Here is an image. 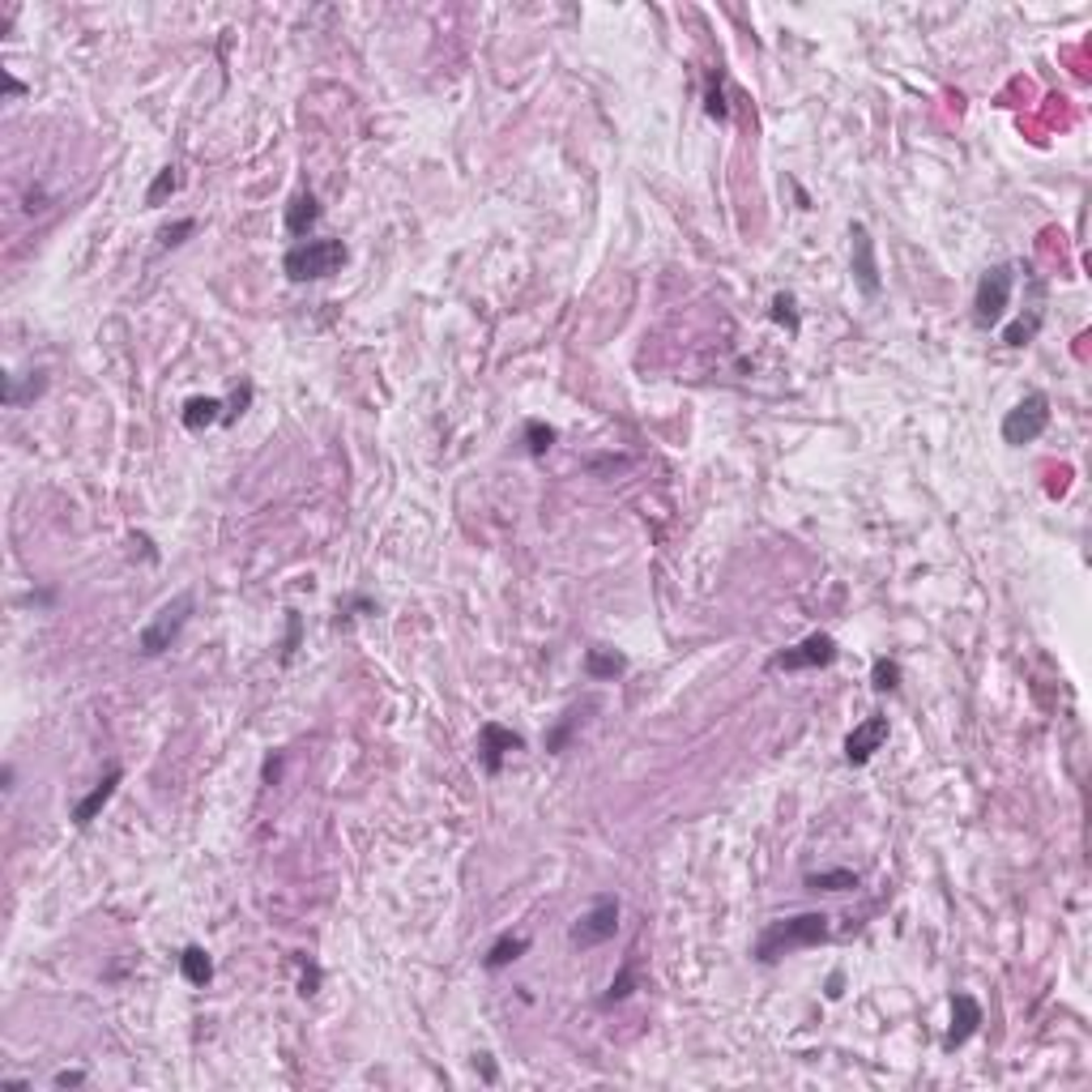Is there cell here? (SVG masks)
<instances>
[{
  "label": "cell",
  "mask_w": 1092,
  "mask_h": 1092,
  "mask_svg": "<svg viewBox=\"0 0 1092 1092\" xmlns=\"http://www.w3.org/2000/svg\"><path fill=\"white\" fill-rule=\"evenodd\" d=\"M320 222V201H316V192H294L291 205H286V231L291 235H307Z\"/></svg>",
  "instance_id": "cell-13"
},
{
  "label": "cell",
  "mask_w": 1092,
  "mask_h": 1092,
  "mask_svg": "<svg viewBox=\"0 0 1092 1092\" xmlns=\"http://www.w3.org/2000/svg\"><path fill=\"white\" fill-rule=\"evenodd\" d=\"M85 1084V1072H60L56 1075V1088H82Z\"/></svg>",
  "instance_id": "cell-32"
},
{
  "label": "cell",
  "mask_w": 1092,
  "mask_h": 1092,
  "mask_svg": "<svg viewBox=\"0 0 1092 1092\" xmlns=\"http://www.w3.org/2000/svg\"><path fill=\"white\" fill-rule=\"evenodd\" d=\"M1011 286H1016V269H1011V265H990V269L982 273L977 294H973V325L977 329H990L1003 320V312H1008V304H1011Z\"/></svg>",
  "instance_id": "cell-4"
},
{
  "label": "cell",
  "mask_w": 1092,
  "mask_h": 1092,
  "mask_svg": "<svg viewBox=\"0 0 1092 1092\" xmlns=\"http://www.w3.org/2000/svg\"><path fill=\"white\" fill-rule=\"evenodd\" d=\"M526 747V738L516 734V730H508V725H500V722H487L483 730H478V751H483V768L487 773H500L504 768V760L513 756V751H521Z\"/></svg>",
  "instance_id": "cell-8"
},
{
  "label": "cell",
  "mask_w": 1092,
  "mask_h": 1092,
  "mask_svg": "<svg viewBox=\"0 0 1092 1092\" xmlns=\"http://www.w3.org/2000/svg\"><path fill=\"white\" fill-rule=\"evenodd\" d=\"M982 1003L973 994H952V1029L943 1037V1050H960L977 1029H982Z\"/></svg>",
  "instance_id": "cell-11"
},
{
  "label": "cell",
  "mask_w": 1092,
  "mask_h": 1092,
  "mask_svg": "<svg viewBox=\"0 0 1092 1092\" xmlns=\"http://www.w3.org/2000/svg\"><path fill=\"white\" fill-rule=\"evenodd\" d=\"M299 641H304V619L294 615V610H286V641H282V662H291L294 649H299Z\"/></svg>",
  "instance_id": "cell-29"
},
{
  "label": "cell",
  "mask_w": 1092,
  "mask_h": 1092,
  "mask_svg": "<svg viewBox=\"0 0 1092 1092\" xmlns=\"http://www.w3.org/2000/svg\"><path fill=\"white\" fill-rule=\"evenodd\" d=\"M299 965H304V982H299V994L304 998H312L316 994V986H320V968L307 960V956H299Z\"/></svg>",
  "instance_id": "cell-30"
},
{
  "label": "cell",
  "mask_w": 1092,
  "mask_h": 1092,
  "mask_svg": "<svg viewBox=\"0 0 1092 1092\" xmlns=\"http://www.w3.org/2000/svg\"><path fill=\"white\" fill-rule=\"evenodd\" d=\"M768 316L777 320V325H786L789 333H799V304H794V294H773V307H768Z\"/></svg>",
  "instance_id": "cell-25"
},
{
  "label": "cell",
  "mask_w": 1092,
  "mask_h": 1092,
  "mask_svg": "<svg viewBox=\"0 0 1092 1092\" xmlns=\"http://www.w3.org/2000/svg\"><path fill=\"white\" fill-rule=\"evenodd\" d=\"M871 687L875 692H896V687H901V662H892V657H875Z\"/></svg>",
  "instance_id": "cell-21"
},
{
  "label": "cell",
  "mask_w": 1092,
  "mask_h": 1092,
  "mask_svg": "<svg viewBox=\"0 0 1092 1092\" xmlns=\"http://www.w3.org/2000/svg\"><path fill=\"white\" fill-rule=\"evenodd\" d=\"M824 994H828V998H840V994H845V973H840V968L828 977V986H824Z\"/></svg>",
  "instance_id": "cell-33"
},
{
  "label": "cell",
  "mask_w": 1092,
  "mask_h": 1092,
  "mask_svg": "<svg viewBox=\"0 0 1092 1092\" xmlns=\"http://www.w3.org/2000/svg\"><path fill=\"white\" fill-rule=\"evenodd\" d=\"M192 606H197V598H192L188 589H184V593H176L167 606L158 610L154 619L141 628V636H136V649H141V657H158V653H167L171 644L179 641V631H184V623H188Z\"/></svg>",
  "instance_id": "cell-3"
},
{
  "label": "cell",
  "mask_w": 1092,
  "mask_h": 1092,
  "mask_svg": "<svg viewBox=\"0 0 1092 1092\" xmlns=\"http://www.w3.org/2000/svg\"><path fill=\"white\" fill-rule=\"evenodd\" d=\"M120 781H124V773H120V768H107V777L98 781V786L90 789V794H85L82 802H73V811H69V819H73V828H90V824H95V819H98V811H103L107 802H111V794H116V786H120Z\"/></svg>",
  "instance_id": "cell-12"
},
{
  "label": "cell",
  "mask_w": 1092,
  "mask_h": 1092,
  "mask_svg": "<svg viewBox=\"0 0 1092 1092\" xmlns=\"http://www.w3.org/2000/svg\"><path fill=\"white\" fill-rule=\"evenodd\" d=\"M5 90H9V95H21V90H26V85H21V82H18V77H5Z\"/></svg>",
  "instance_id": "cell-34"
},
{
  "label": "cell",
  "mask_w": 1092,
  "mask_h": 1092,
  "mask_svg": "<svg viewBox=\"0 0 1092 1092\" xmlns=\"http://www.w3.org/2000/svg\"><path fill=\"white\" fill-rule=\"evenodd\" d=\"M837 662V641H832L828 631H811L802 644H794V649H781L773 662H768V670H819V666H832Z\"/></svg>",
  "instance_id": "cell-7"
},
{
  "label": "cell",
  "mask_w": 1092,
  "mask_h": 1092,
  "mask_svg": "<svg viewBox=\"0 0 1092 1092\" xmlns=\"http://www.w3.org/2000/svg\"><path fill=\"white\" fill-rule=\"evenodd\" d=\"M850 240H853V278H858L862 294H879V261H875V240L866 231V222H853L850 227Z\"/></svg>",
  "instance_id": "cell-9"
},
{
  "label": "cell",
  "mask_w": 1092,
  "mask_h": 1092,
  "mask_svg": "<svg viewBox=\"0 0 1092 1092\" xmlns=\"http://www.w3.org/2000/svg\"><path fill=\"white\" fill-rule=\"evenodd\" d=\"M631 990H636V968H631V960H628V965L619 968V977L610 982V990L602 994V1008H615V1003H623Z\"/></svg>",
  "instance_id": "cell-26"
},
{
  "label": "cell",
  "mask_w": 1092,
  "mask_h": 1092,
  "mask_svg": "<svg viewBox=\"0 0 1092 1092\" xmlns=\"http://www.w3.org/2000/svg\"><path fill=\"white\" fill-rule=\"evenodd\" d=\"M176 188H179V176H176V167H162V171H158V176H154V184H150V188H146V205H150V210H154V205H162V201H167Z\"/></svg>",
  "instance_id": "cell-24"
},
{
  "label": "cell",
  "mask_w": 1092,
  "mask_h": 1092,
  "mask_svg": "<svg viewBox=\"0 0 1092 1092\" xmlns=\"http://www.w3.org/2000/svg\"><path fill=\"white\" fill-rule=\"evenodd\" d=\"M346 256L350 253L342 240H307L282 256V273L291 282H320V278H333L346 265Z\"/></svg>",
  "instance_id": "cell-2"
},
{
  "label": "cell",
  "mask_w": 1092,
  "mask_h": 1092,
  "mask_svg": "<svg viewBox=\"0 0 1092 1092\" xmlns=\"http://www.w3.org/2000/svg\"><path fill=\"white\" fill-rule=\"evenodd\" d=\"M883 743H888V717L871 713L862 725L850 730V738H845V760H850V764H866Z\"/></svg>",
  "instance_id": "cell-10"
},
{
  "label": "cell",
  "mask_w": 1092,
  "mask_h": 1092,
  "mask_svg": "<svg viewBox=\"0 0 1092 1092\" xmlns=\"http://www.w3.org/2000/svg\"><path fill=\"white\" fill-rule=\"evenodd\" d=\"M184 427L188 431H205V427H214V422H222V401L218 397H192V401H184Z\"/></svg>",
  "instance_id": "cell-15"
},
{
  "label": "cell",
  "mask_w": 1092,
  "mask_h": 1092,
  "mask_svg": "<svg viewBox=\"0 0 1092 1092\" xmlns=\"http://www.w3.org/2000/svg\"><path fill=\"white\" fill-rule=\"evenodd\" d=\"M585 708H589V704H585ZM585 708H567V713H564V722H559L555 730L546 734V751H555V756H559V751H564V747H567V738H572V730H577V725L585 722V717H580V713H585Z\"/></svg>",
  "instance_id": "cell-22"
},
{
  "label": "cell",
  "mask_w": 1092,
  "mask_h": 1092,
  "mask_svg": "<svg viewBox=\"0 0 1092 1092\" xmlns=\"http://www.w3.org/2000/svg\"><path fill=\"white\" fill-rule=\"evenodd\" d=\"M619 930V901L615 896H598L589 904V914H580V922L572 926V947H602L606 939H615Z\"/></svg>",
  "instance_id": "cell-6"
},
{
  "label": "cell",
  "mask_w": 1092,
  "mask_h": 1092,
  "mask_svg": "<svg viewBox=\"0 0 1092 1092\" xmlns=\"http://www.w3.org/2000/svg\"><path fill=\"white\" fill-rule=\"evenodd\" d=\"M248 401H253V384H243V389H235V397H231V410L222 414V422H235L248 410Z\"/></svg>",
  "instance_id": "cell-31"
},
{
  "label": "cell",
  "mask_w": 1092,
  "mask_h": 1092,
  "mask_svg": "<svg viewBox=\"0 0 1092 1092\" xmlns=\"http://www.w3.org/2000/svg\"><path fill=\"white\" fill-rule=\"evenodd\" d=\"M1046 427H1050V397H1046V393H1029V397H1020L1016 406L1008 410V419H1003V444L1024 448V444H1033Z\"/></svg>",
  "instance_id": "cell-5"
},
{
  "label": "cell",
  "mask_w": 1092,
  "mask_h": 1092,
  "mask_svg": "<svg viewBox=\"0 0 1092 1092\" xmlns=\"http://www.w3.org/2000/svg\"><path fill=\"white\" fill-rule=\"evenodd\" d=\"M832 926H828V914H799V917H786V922H773L760 935L756 943V960L760 965H777L781 956L799 952V947H819L828 943Z\"/></svg>",
  "instance_id": "cell-1"
},
{
  "label": "cell",
  "mask_w": 1092,
  "mask_h": 1092,
  "mask_svg": "<svg viewBox=\"0 0 1092 1092\" xmlns=\"http://www.w3.org/2000/svg\"><path fill=\"white\" fill-rule=\"evenodd\" d=\"M192 231H197V218H179V222H171V227L158 231V243H162V248H179Z\"/></svg>",
  "instance_id": "cell-28"
},
{
  "label": "cell",
  "mask_w": 1092,
  "mask_h": 1092,
  "mask_svg": "<svg viewBox=\"0 0 1092 1092\" xmlns=\"http://www.w3.org/2000/svg\"><path fill=\"white\" fill-rule=\"evenodd\" d=\"M179 973H184V982H188V986H210V977H214L210 952H205V947H197V943H188L184 952H179Z\"/></svg>",
  "instance_id": "cell-14"
},
{
  "label": "cell",
  "mask_w": 1092,
  "mask_h": 1092,
  "mask_svg": "<svg viewBox=\"0 0 1092 1092\" xmlns=\"http://www.w3.org/2000/svg\"><path fill=\"white\" fill-rule=\"evenodd\" d=\"M526 952H529V939H526V935H500V939H495V943H491V952H487V960H483V965L495 973V968L513 965L516 956H526Z\"/></svg>",
  "instance_id": "cell-17"
},
{
  "label": "cell",
  "mask_w": 1092,
  "mask_h": 1092,
  "mask_svg": "<svg viewBox=\"0 0 1092 1092\" xmlns=\"http://www.w3.org/2000/svg\"><path fill=\"white\" fill-rule=\"evenodd\" d=\"M623 670H628V657H623V653L602 649V644L585 653V674L589 679H619Z\"/></svg>",
  "instance_id": "cell-16"
},
{
  "label": "cell",
  "mask_w": 1092,
  "mask_h": 1092,
  "mask_svg": "<svg viewBox=\"0 0 1092 1092\" xmlns=\"http://www.w3.org/2000/svg\"><path fill=\"white\" fill-rule=\"evenodd\" d=\"M555 444V427L551 422H542V419H529L526 422V448H529V457H546V448Z\"/></svg>",
  "instance_id": "cell-20"
},
{
  "label": "cell",
  "mask_w": 1092,
  "mask_h": 1092,
  "mask_svg": "<svg viewBox=\"0 0 1092 1092\" xmlns=\"http://www.w3.org/2000/svg\"><path fill=\"white\" fill-rule=\"evenodd\" d=\"M1041 320H1046V312H1041V307H1033V312H1029V316H1020L1016 325H1008V329H1003V346H1011V350H1020V346H1029L1033 337H1037Z\"/></svg>",
  "instance_id": "cell-19"
},
{
  "label": "cell",
  "mask_w": 1092,
  "mask_h": 1092,
  "mask_svg": "<svg viewBox=\"0 0 1092 1092\" xmlns=\"http://www.w3.org/2000/svg\"><path fill=\"white\" fill-rule=\"evenodd\" d=\"M47 389V371H31V380L26 384H5V406H21V401H31V397H39V393Z\"/></svg>",
  "instance_id": "cell-23"
},
{
  "label": "cell",
  "mask_w": 1092,
  "mask_h": 1092,
  "mask_svg": "<svg viewBox=\"0 0 1092 1092\" xmlns=\"http://www.w3.org/2000/svg\"><path fill=\"white\" fill-rule=\"evenodd\" d=\"M704 111L713 120H730V107H725V90H722V73H708V90H704Z\"/></svg>",
  "instance_id": "cell-27"
},
{
  "label": "cell",
  "mask_w": 1092,
  "mask_h": 1092,
  "mask_svg": "<svg viewBox=\"0 0 1092 1092\" xmlns=\"http://www.w3.org/2000/svg\"><path fill=\"white\" fill-rule=\"evenodd\" d=\"M802 883L811 892H850V888H858V871H845V866H837V871H811Z\"/></svg>",
  "instance_id": "cell-18"
}]
</instances>
